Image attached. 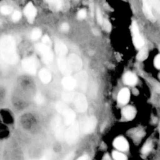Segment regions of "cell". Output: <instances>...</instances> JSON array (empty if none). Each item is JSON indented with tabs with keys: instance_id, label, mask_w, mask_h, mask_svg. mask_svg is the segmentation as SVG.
<instances>
[{
	"instance_id": "obj_37",
	"label": "cell",
	"mask_w": 160,
	"mask_h": 160,
	"mask_svg": "<svg viewBox=\"0 0 160 160\" xmlns=\"http://www.w3.org/2000/svg\"><path fill=\"white\" fill-rule=\"evenodd\" d=\"M69 29H70V26H69L68 23H64L61 25V30H62V31H69Z\"/></svg>"
},
{
	"instance_id": "obj_7",
	"label": "cell",
	"mask_w": 160,
	"mask_h": 160,
	"mask_svg": "<svg viewBox=\"0 0 160 160\" xmlns=\"http://www.w3.org/2000/svg\"><path fill=\"white\" fill-rule=\"evenodd\" d=\"M67 62H68V64L71 70L80 71L82 68V61H81V58L77 56V55H70L69 56L68 59H67Z\"/></svg>"
},
{
	"instance_id": "obj_21",
	"label": "cell",
	"mask_w": 160,
	"mask_h": 160,
	"mask_svg": "<svg viewBox=\"0 0 160 160\" xmlns=\"http://www.w3.org/2000/svg\"><path fill=\"white\" fill-rule=\"evenodd\" d=\"M123 81L128 85H134L137 83V78L134 73L128 72L123 77Z\"/></svg>"
},
{
	"instance_id": "obj_26",
	"label": "cell",
	"mask_w": 160,
	"mask_h": 160,
	"mask_svg": "<svg viewBox=\"0 0 160 160\" xmlns=\"http://www.w3.org/2000/svg\"><path fill=\"white\" fill-rule=\"evenodd\" d=\"M112 156L115 160H127V157L122 153L119 152H113L112 153Z\"/></svg>"
},
{
	"instance_id": "obj_1",
	"label": "cell",
	"mask_w": 160,
	"mask_h": 160,
	"mask_svg": "<svg viewBox=\"0 0 160 160\" xmlns=\"http://www.w3.org/2000/svg\"><path fill=\"white\" fill-rule=\"evenodd\" d=\"M0 54L6 63H17L18 57H17L16 44L13 38L9 35L3 36L0 42Z\"/></svg>"
},
{
	"instance_id": "obj_27",
	"label": "cell",
	"mask_w": 160,
	"mask_h": 160,
	"mask_svg": "<svg viewBox=\"0 0 160 160\" xmlns=\"http://www.w3.org/2000/svg\"><path fill=\"white\" fill-rule=\"evenodd\" d=\"M12 11V8L9 6H3L1 7V12L4 15H8L11 13Z\"/></svg>"
},
{
	"instance_id": "obj_6",
	"label": "cell",
	"mask_w": 160,
	"mask_h": 160,
	"mask_svg": "<svg viewBox=\"0 0 160 160\" xmlns=\"http://www.w3.org/2000/svg\"><path fill=\"white\" fill-rule=\"evenodd\" d=\"M74 104L76 109L78 112H84L88 108V102L86 97L83 94H78L74 97Z\"/></svg>"
},
{
	"instance_id": "obj_12",
	"label": "cell",
	"mask_w": 160,
	"mask_h": 160,
	"mask_svg": "<svg viewBox=\"0 0 160 160\" xmlns=\"http://www.w3.org/2000/svg\"><path fill=\"white\" fill-rule=\"evenodd\" d=\"M58 67H59L61 73H62L63 74H69L72 71L70 66H69L68 62L66 60L64 57H59V59H58Z\"/></svg>"
},
{
	"instance_id": "obj_38",
	"label": "cell",
	"mask_w": 160,
	"mask_h": 160,
	"mask_svg": "<svg viewBox=\"0 0 160 160\" xmlns=\"http://www.w3.org/2000/svg\"><path fill=\"white\" fill-rule=\"evenodd\" d=\"M73 158H74V152H70L62 160H73Z\"/></svg>"
},
{
	"instance_id": "obj_25",
	"label": "cell",
	"mask_w": 160,
	"mask_h": 160,
	"mask_svg": "<svg viewBox=\"0 0 160 160\" xmlns=\"http://www.w3.org/2000/svg\"><path fill=\"white\" fill-rule=\"evenodd\" d=\"M147 56H148V52H147L146 49H145V48H144V49H142L140 52H139L138 54L137 58L138 60L142 61V60H144V59H146Z\"/></svg>"
},
{
	"instance_id": "obj_30",
	"label": "cell",
	"mask_w": 160,
	"mask_h": 160,
	"mask_svg": "<svg viewBox=\"0 0 160 160\" xmlns=\"http://www.w3.org/2000/svg\"><path fill=\"white\" fill-rule=\"evenodd\" d=\"M96 17H97V20H98V22L100 23V24H103V22H104V20H103L102 19V13H101V11H100V9H97L96 10Z\"/></svg>"
},
{
	"instance_id": "obj_15",
	"label": "cell",
	"mask_w": 160,
	"mask_h": 160,
	"mask_svg": "<svg viewBox=\"0 0 160 160\" xmlns=\"http://www.w3.org/2000/svg\"><path fill=\"white\" fill-rule=\"evenodd\" d=\"M62 84L67 91H72L77 85L76 80L70 76H66L62 80Z\"/></svg>"
},
{
	"instance_id": "obj_19",
	"label": "cell",
	"mask_w": 160,
	"mask_h": 160,
	"mask_svg": "<svg viewBox=\"0 0 160 160\" xmlns=\"http://www.w3.org/2000/svg\"><path fill=\"white\" fill-rule=\"evenodd\" d=\"M39 78L43 84H48L52 80L51 73L46 69H42L39 71Z\"/></svg>"
},
{
	"instance_id": "obj_17",
	"label": "cell",
	"mask_w": 160,
	"mask_h": 160,
	"mask_svg": "<svg viewBox=\"0 0 160 160\" xmlns=\"http://www.w3.org/2000/svg\"><path fill=\"white\" fill-rule=\"evenodd\" d=\"M56 52L59 57H64L67 53V48L65 45V44L61 41L57 40L56 41V45H55Z\"/></svg>"
},
{
	"instance_id": "obj_20",
	"label": "cell",
	"mask_w": 160,
	"mask_h": 160,
	"mask_svg": "<svg viewBox=\"0 0 160 160\" xmlns=\"http://www.w3.org/2000/svg\"><path fill=\"white\" fill-rule=\"evenodd\" d=\"M123 115L128 120H132L136 115V111L132 106H128L123 109Z\"/></svg>"
},
{
	"instance_id": "obj_23",
	"label": "cell",
	"mask_w": 160,
	"mask_h": 160,
	"mask_svg": "<svg viewBox=\"0 0 160 160\" xmlns=\"http://www.w3.org/2000/svg\"><path fill=\"white\" fill-rule=\"evenodd\" d=\"M41 35H42V31H41V30L38 29V28H36V29L33 30V31L31 32V38L34 41L38 40L41 37Z\"/></svg>"
},
{
	"instance_id": "obj_35",
	"label": "cell",
	"mask_w": 160,
	"mask_h": 160,
	"mask_svg": "<svg viewBox=\"0 0 160 160\" xmlns=\"http://www.w3.org/2000/svg\"><path fill=\"white\" fill-rule=\"evenodd\" d=\"M150 150H151V145H150V144H146L142 148V152L144 154H147L148 152H149Z\"/></svg>"
},
{
	"instance_id": "obj_34",
	"label": "cell",
	"mask_w": 160,
	"mask_h": 160,
	"mask_svg": "<svg viewBox=\"0 0 160 160\" xmlns=\"http://www.w3.org/2000/svg\"><path fill=\"white\" fill-rule=\"evenodd\" d=\"M103 25H104V28L106 31H111V28H112V26H111L110 23H109L108 20H104V22H103Z\"/></svg>"
},
{
	"instance_id": "obj_13",
	"label": "cell",
	"mask_w": 160,
	"mask_h": 160,
	"mask_svg": "<svg viewBox=\"0 0 160 160\" xmlns=\"http://www.w3.org/2000/svg\"><path fill=\"white\" fill-rule=\"evenodd\" d=\"M53 129H54L55 132H56V136L59 140H61L63 136H65L63 134V131H62V125H61V120L59 117H56L53 121L52 123Z\"/></svg>"
},
{
	"instance_id": "obj_39",
	"label": "cell",
	"mask_w": 160,
	"mask_h": 160,
	"mask_svg": "<svg viewBox=\"0 0 160 160\" xmlns=\"http://www.w3.org/2000/svg\"><path fill=\"white\" fill-rule=\"evenodd\" d=\"M88 157L87 156H81V157H80L78 160H88Z\"/></svg>"
},
{
	"instance_id": "obj_3",
	"label": "cell",
	"mask_w": 160,
	"mask_h": 160,
	"mask_svg": "<svg viewBox=\"0 0 160 160\" xmlns=\"http://www.w3.org/2000/svg\"><path fill=\"white\" fill-rule=\"evenodd\" d=\"M78 136H79V124L78 122L74 121L65 131L64 137L69 145H73L77 142Z\"/></svg>"
},
{
	"instance_id": "obj_29",
	"label": "cell",
	"mask_w": 160,
	"mask_h": 160,
	"mask_svg": "<svg viewBox=\"0 0 160 160\" xmlns=\"http://www.w3.org/2000/svg\"><path fill=\"white\" fill-rule=\"evenodd\" d=\"M20 18H21V13H20V12H19V11H15V12L12 13V19L13 21H18V20H20Z\"/></svg>"
},
{
	"instance_id": "obj_4",
	"label": "cell",
	"mask_w": 160,
	"mask_h": 160,
	"mask_svg": "<svg viewBox=\"0 0 160 160\" xmlns=\"http://www.w3.org/2000/svg\"><path fill=\"white\" fill-rule=\"evenodd\" d=\"M35 48L42 56L44 62L48 63V62H51L52 61L53 55L49 47L46 46L43 44H38V45H36Z\"/></svg>"
},
{
	"instance_id": "obj_18",
	"label": "cell",
	"mask_w": 160,
	"mask_h": 160,
	"mask_svg": "<svg viewBox=\"0 0 160 160\" xmlns=\"http://www.w3.org/2000/svg\"><path fill=\"white\" fill-rule=\"evenodd\" d=\"M118 101L121 104H126L129 102L130 92L128 88L122 89L118 95Z\"/></svg>"
},
{
	"instance_id": "obj_14",
	"label": "cell",
	"mask_w": 160,
	"mask_h": 160,
	"mask_svg": "<svg viewBox=\"0 0 160 160\" xmlns=\"http://www.w3.org/2000/svg\"><path fill=\"white\" fill-rule=\"evenodd\" d=\"M96 119L95 117H90L87 120V121L85 122L84 126V132L85 134H90V133L93 132L94 130L95 129V127H96Z\"/></svg>"
},
{
	"instance_id": "obj_11",
	"label": "cell",
	"mask_w": 160,
	"mask_h": 160,
	"mask_svg": "<svg viewBox=\"0 0 160 160\" xmlns=\"http://www.w3.org/2000/svg\"><path fill=\"white\" fill-rule=\"evenodd\" d=\"M76 82L77 84L79 86L80 88L83 91L86 90V88H87V84H88V76L84 72H81L79 73L77 75L76 78Z\"/></svg>"
},
{
	"instance_id": "obj_28",
	"label": "cell",
	"mask_w": 160,
	"mask_h": 160,
	"mask_svg": "<svg viewBox=\"0 0 160 160\" xmlns=\"http://www.w3.org/2000/svg\"><path fill=\"white\" fill-rule=\"evenodd\" d=\"M35 102L39 105L42 104V103L45 102V98H44V96L42 95V94L38 93L35 96Z\"/></svg>"
},
{
	"instance_id": "obj_24",
	"label": "cell",
	"mask_w": 160,
	"mask_h": 160,
	"mask_svg": "<svg viewBox=\"0 0 160 160\" xmlns=\"http://www.w3.org/2000/svg\"><path fill=\"white\" fill-rule=\"evenodd\" d=\"M74 95L72 93H69V92H65L62 95V98L65 102H70L73 101V99H74Z\"/></svg>"
},
{
	"instance_id": "obj_9",
	"label": "cell",
	"mask_w": 160,
	"mask_h": 160,
	"mask_svg": "<svg viewBox=\"0 0 160 160\" xmlns=\"http://www.w3.org/2000/svg\"><path fill=\"white\" fill-rule=\"evenodd\" d=\"M24 13L28 18V21L30 23H32L33 20L35 18L36 13H37V10H36L35 7L32 3L29 2L27 5L26 7L24 8Z\"/></svg>"
},
{
	"instance_id": "obj_36",
	"label": "cell",
	"mask_w": 160,
	"mask_h": 160,
	"mask_svg": "<svg viewBox=\"0 0 160 160\" xmlns=\"http://www.w3.org/2000/svg\"><path fill=\"white\" fill-rule=\"evenodd\" d=\"M154 64L155 66H156V68L160 69V55H158V56L155 58Z\"/></svg>"
},
{
	"instance_id": "obj_32",
	"label": "cell",
	"mask_w": 160,
	"mask_h": 160,
	"mask_svg": "<svg viewBox=\"0 0 160 160\" xmlns=\"http://www.w3.org/2000/svg\"><path fill=\"white\" fill-rule=\"evenodd\" d=\"M42 44L48 47L51 45V40H50V38H48V35H45L42 38Z\"/></svg>"
},
{
	"instance_id": "obj_31",
	"label": "cell",
	"mask_w": 160,
	"mask_h": 160,
	"mask_svg": "<svg viewBox=\"0 0 160 160\" xmlns=\"http://www.w3.org/2000/svg\"><path fill=\"white\" fill-rule=\"evenodd\" d=\"M150 2H151L152 6H154L157 9L158 12H160V2L159 0H150Z\"/></svg>"
},
{
	"instance_id": "obj_22",
	"label": "cell",
	"mask_w": 160,
	"mask_h": 160,
	"mask_svg": "<svg viewBox=\"0 0 160 160\" xmlns=\"http://www.w3.org/2000/svg\"><path fill=\"white\" fill-rule=\"evenodd\" d=\"M45 1H46V2H48L50 7L54 10H59L62 8V0H45Z\"/></svg>"
},
{
	"instance_id": "obj_2",
	"label": "cell",
	"mask_w": 160,
	"mask_h": 160,
	"mask_svg": "<svg viewBox=\"0 0 160 160\" xmlns=\"http://www.w3.org/2000/svg\"><path fill=\"white\" fill-rule=\"evenodd\" d=\"M56 109L61 114L63 115L64 122H65L66 124L71 125L75 121V117H76L75 112L70 108L67 107L63 103L61 102H58L56 105Z\"/></svg>"
},
{
	"instance_id": "obj_8",
	"label": "cell",
	"mask_w": 160,
	"mask_h": 160,
	"mask_svg": "<svg viewBox=\"0 0 160 160\" xmlns=\"http://www.w3.org/2000/svg\"><path fill=\"white\" fill-rule=\"evenodd\" d=\"M22 67L23 70L30 74L36 73V61L34 58H27L22 62Z\"/></svg>"
},
{
	"instance_id": "obj_33",
	"label": "cell",
	"mask_w": 160,
	"mask_h": 160,
	"mask_svg": "<svg viewBox=\"0 0 160 160\" xmlns=\"http://www.w3.org/2000/svg\"><path fill=\"white\" fill-rule=\"evenodd\" d=\"M86 16H87V12H86V10H84V9H81L78 13V17L79 19H81V20L85 18Z\"/></svg>"
},
{
	"instance_id": "obj_16",
	"label": "cell",
	"mask_w": 160,
	"mask_h": 160,
	"mask_svg": "<svg viewBox=\"0 0 160 160\" xmlns=\"http://www.w3.org/2000/svg\"><path fill=\"white\" fill-rule=\"evenodd\" d=\"M142 3H143V11L147 18L154 21L155 17L152 11V4L150 0H142Z\"/></svg>"
},
{
	"instance_id": "obj_10",
	"label": "cell",
	"mask_w": 160,
	"mask_h": 160,
	"mask_svg": "<svg viewBox=\"0 0 160 160\" xmlns=\"http://www.w3.org/2000/svg\"><path fill=\"white\" fill-rule=\"evenodd\" d=\"M113 145L117 149L120 151H127L129 148L128 141L122 137H119L115 139L113 142Z\"/></svg>"
},
{
	"instance_id": "obj_5",
	"label": "cell",
	"mask_w": 160,
	"mask_h": 160,
	"mask_svg": "<svg viewBox=\"0 0 160 160\" xmlns=\"http://www.w3.org/2000/svg\"><path fill=\"white\" fill-rule=\"evenodd\" d=\"M131 32L133 34V41L134 44L137 48H142L144 45V40L139 32V28L136 22H133L131 25Z\"/></svg>"
}]
</instances>
